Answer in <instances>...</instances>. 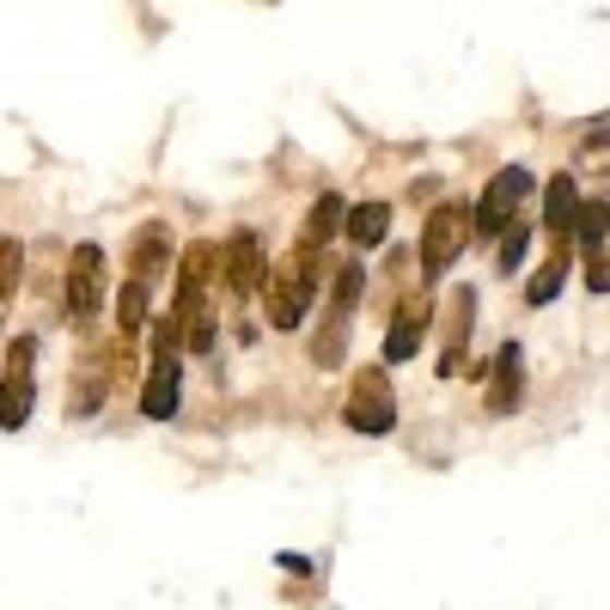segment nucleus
Here are the masks:
<instances>
[{
	"mask_svg": "<svg viewBox=\"0 0 610 610\" xmlns=\"http://www.w3.org/2000/svg\"><path fill=\"white\" fill-rule=\"evenodd\" d=\"M30 354H37V342L19 335L13 366H7V379H0V427H25V415H30Z\"/></svg>",
	"mask_w": 610,
	"mask_h": 610,
	"instance_id": "6",
	"label": "nucleus"
},
{
	"mask_svg": "<svg viewBox=\"0 0 610 610\" xmlns=\"http://www.w3.org/2000/svg\"><path fill=\"white\" fill-rule=\"evenodd\" d=\"M427 318H434V305H427V300H403V312L391 318V335H385V361H391V366H403V361H410V354L422 349Z\"/></svg>",
	"mask_w": 610,
	"mask_h": 610,
	"instance_id": "9",
	"label": "nucleus"
},
{
	"mask_svg": "<svg viewBox=\"0 0 610 610\" xmlns=\"http://www.w3.org/2000/svg\"><path fill=\"white\" fill-rule=\"evenodd\" d=\"M525 244H532V232H525V227H507V239H501V257H495V269H501V274H513L518 263H525Z\"/></svg>",
	"mask_w": 610,
	"mask_h": 610,
	"instance_id": "15",
	"label": "nucleus"
},
{
	"mask_svg": "<svg viewBox=\"0 0 610 610\" xmlns=\"http://www.w3.org/2000/svg\"><path fill=\"white\" fill-rule=\"evenodd\" d=\"M556 293H562V263H549V269L537 274L532 288H525V305H549Z\"/></svg>",
	"mask_w": 610,
	"mask_h": 610,
	"instance_id": "16",
	"label": "nucleus"
},
{
	"mask_svg": "<svg viewBox=\"0 0 610 610\" xmlns=\"http://www.w3.org/2000/svg\"><path fill=\"white\" fill-rule=\"evenodd\" d=\"M495 410H518V349H501V366H495Z\"/></svg>",
	"mask_w": 610,
	"mask_h": 610,
	"instance_id": "13",
	"label": "nucleus"
},
{
	"mask_svg": "<svg viewBox=\"0 0 610 610\" xmlns=\"http://www.w3.org/2000/svg\"><path fill=\"white\" fill-rule=\"evenodd\" d=\"M342 232H349L354 251H379L385 232H391V208H385V202H361V208L342 220Z\"/></svg>",
	"mask_w": 610,
	"mask_h": 610,
	"instance_id": "10",
	"label": "nucleus"
},
{
	"mask_svg": "<svg viewBox=\"0 0 610 610\" xmlns=\"http://www.w3.org/2000/svg\"><path fill=\"white\" fill-rule=\"evenodd\" d=\"M610 232V202H580V244L586 251H598Z\"/></svg>",
	"mask_w": 610,
	"mask_h": 610,
	"instance_id": "14",
	"label": "nucleus"
},
{
	"mask_svg": "<svg viewBox=\"0 0 610 610\" xmlns=\"http://www.w3.org/2000/svg\"><path fill=\"white\" fill-rule=\"evenodd\" d=\"M263 281H269L263 239H257V232H232V244H227V293H232V300H251Z\"/></svg>",
	"mask_w": 610,
	"mask_h": 610,
	"instance_id": "5",
	"label": "nucleus"
},
{
	"mask_svg": "<svg viewBox=\"0 0 610 610\" xmlns=\"http://www.w3.org/2000/svg\"><path fill=\"white\" fill-rule=\"evenodd\" d=\"M141 410H147L152 422H171V415H178V349H171V324L159 330V361H152V373H147Z\"/></svg>",
	"mask_w": 610,
	"mask_h": 610,
	"instance_id": "7",
	"label": "nucleus"
},
{
	"mask_svg": "<svg viewBox=\"0 0 610 610\" xmlns=\"http://www.w3.org/2000/svg\"><path fill=\"white\" fill-rule=\"evenodd\" d=\"M580 159H586V166H610V129L586 141V147H580Z\"/></svg>",
	"mask_w": 610,
	"mask_h": 610,
	"instance_id": "17",
	"label": "nucleus"
},
{
	"mask_svg": "<svg viewBox=\"0 0 610 610\" xmlns=\"http://www.w3.org/2000/svg\"><path fill=\"white\" fill-rule=\"evenodd\" d=\"M396 410H391V385L385 373H354V396H349V427L354 434H391Z\"/></svg>",
	"mask_w": 610,
	"mask_h": 610,
	"instance_id": "4",
	"label": "nucleus"
},
{
	"mask_svg": "<svg viewBox=\"0 0 610 610\" xmlns=\"http://www.w3.org/2000/svg\"><path fill=\"white\" fill-rule=\"evenodd\" d=\"M471 208L464 202H446V208L427 213V232H422V274L427 281H440L446 269H452V257L464 251V239H471Z\"/></svg>",
	"mask_w": 610,
	"mask_h": 610,
	"instance_id": "2",
	"label": "nucleus"
},
{
	"mask_svg": "<svg viewBox=\"0 0 610 610\" xmlns=\"http://www.w3.org/2000/svg\"><path fill=\"white\" fill-rule=\"evenodd\" d=\"M342 220H349V213H342V196H324L318 208H312V220H305V232H300V251H305V257H318Z\"/></svg>",
	"mask_w": 610,
	"mask_h": 610,
	"instance_id": "12",
	"label": "nucleus"
},
{
	"mask_svg": "<svg viewBox=\"0 0 610 610\" xmlns=\"http://www.w3.org/2000/svg\"><path fill=\"white\" fill-rule=\"evenodd\" d=\"M318 274H324V257H305V251H293V263H281V269L263 281V305H269V324H274V330H300V324H305V305H312Z\"/></svg>",
	"mask_w": 610,
	"mask_h": 610,
	"instance_id": "1",
	"label": "nucleus"
},
{
	"mask_svg": "<svg viewBox=\"0 0 610 610\" xmlns=\"http://www.w3.org/2000/svg\"><path fill=\"white\" fill-rule=\"evenodd\" d=\"M471 288H457L452 293V324H446V354H440V373L452 379L457 366H464V335H471Z\"/></svg>",
	"mask_w": 610,
	"mask_h": 610,
	"instance_id": "11",
	"label": "nucleus"
},
{
	"mask_svg": "<svg viewBox=\"0 0 610 610\" xmlns=\"http://www.w3.org/2000/svg\"><path fill=\"white\" fill-rule=\"evenodd\" d=\"M105 305V251L98 244H80L74 263H68V318L91 324Z\"/></svg>",
	"mask_w": 610,
	"mask_h": 610,
	"instance_id": "3",
	"label": "nucleus"
},
{
	"mask_svg": "<svg viewBox=\"0 0 610 610\" xmlns=\"http://www.w3.org/2000/svg\"><path fill=\"white\" fill-rule=\"evenodd\" d=\"M525 190H532V171H525V166H507L501 178L488 183V196H483V213H476V227H483V232H501L507 220L518 213Z\"/></svg>",
	"mask_w": 610,
	"mask_h": 610,
	"instance_id": "8",
	"label": "nucleus"
}]
</instances>
